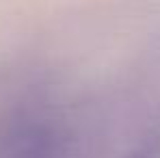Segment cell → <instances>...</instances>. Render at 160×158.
I'll use <instances>...</instances> for the list:
<instances>
[{"label":"cell","mask_w":160,"mask_h":158,"mask_svg":"<svg viewBox=\"0 0 160 158\" xmlns=\"http://www.w3.org/2000/svg\"><path fill=\"white\" fill-rule=\"evenodd\" d=\"M128 158H160V139H152L138 145Z\"/></svg>","instance_id":"cell-1"}]
</instances>
